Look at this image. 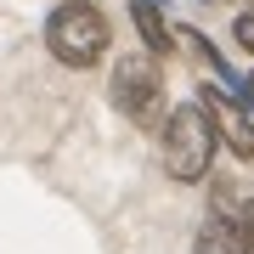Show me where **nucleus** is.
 Segmentation results:
<instances>
[{
  "label": "nucleus",
  "instance_id": "nucleus-7",
  "mask_svg": "<svg viewBox=\"0 0 254 254\" xmlns=\"http://www.w3.org/2000/svg\"><path fill=\"white\" fill-rule=\"evenodd\" d=\"M237 232H243V254H254V198L237 209Z\"/></svg>",
  "mask_w": 254,
  "mask_h": 254
},
{
  "label": "nucleus",
  "instance_id": "nucleus-8",
  "mask_svg": "<svg viewBox=\"0 0 254 254\" xmlns=\"http://www.w3.org/2000/svg\"><path fill=\"white\" fill-rule=\"evenodd\" d=\"M237 46L254 57V11H249V17H237Z\"/></svg>",
  "mask_w": 254,
  "mask_h": 254
},
{
  "label": "nucleus",
  "instance_id": "nucleus-9",
  "mask_svg": "<svg viewBox=\"0 0 254 254\" xmlns=\"http://www.w3.org/2000/svg\"><path fill=\"white\" fill-rule=\"evenodd\" d=\"M237 91H243V96H249V108H254V79H237Z\"/></svg>",
  "mask_w": 254,
  "mask_h": 254
},
{
  "label": "nucleus",
  "instance_id": "nucleus-5",
  "mask_svg": "<svg viewBox=\"0 0 254 254\" xmlns=\"http://www.w3.org/2000/svg\"><path fill=\"white\" fill-rule=\"evenodd\" d=\"M198 254H243V232H237V220L209 215L203 232H198Z\"/></svg>",
  "mask_w": 254,
  "mask_h": 254
},
{
  "label": "nucleus",
  "instance_id": "nucleus-3",
  "mask_svg": "<svg viewBox=\"0 0 254 254\" xmlns=\"http://www.w3.org/2000/svg\"><path fill=\"white\" fill-rule=\"evenodd\" d=\"M113 102H119V113H125L130 125H153V119L164 113V73H158V63L147 51L119 57V68H113Z\"/></svg>",
  "mask_w": 254,
  "mask_h": 254
},
{
  "label": "nucleus",
  "instance_id": "nucleus-1",
  "mask_svg": "<svg viewBox=\"0 0 254 254\" xmlns=\"http://www.w3.org/2000/svg\"><path fill=\"white\" fill-rule=\"evenodd\" d=\"M215 125L198 102H181L170 119H164V170L175 181H203L209 175V158H215Z\"/></svg>",
  "mask_w": 254,
  "mask_h": 254
},
{
  "label": "nucleus",
  "instance_id": "nucleus-2",
  "mask_svg": "<svg viewBox=\"0 0 254 254\" xmlns=\"http://www.w3.org/2000/svg\"><path fill=\"white\" fill-rule=\"evenodd\" d=\"M46 46L57 63L68 68H91L102 51H108V17L91 6V0H63V6L46 17Z\"/></svg>",
  "mask_w": 254,
  "mask_h": 254
},
{
  "label": "nucleus",
  "instance_id": "nucleus-4",
  "mask_svg": "<svg viewBox=\"0 0 254 254\" xmlns=\"http://www.w3.org/2000/svg\"><path fill=\"white\" fill-rule=\"evenodd\" d=\"M198 108L209 113V125H215V141H226L237 158H254V119L243 113V102H232L226 85L198 91Z\"/></svg>",
  "mask_w": 254,
  "mask_h": 254
},
{
  "label": "nucleus",
  "instance_id": "nucleus-6",
  "mask_svg": "<svg viewBox=\"0 0 254 254\" xmlns=\"http://www.w3.org/2000/svg\"><path fill=\"white\" fill-rule=\"evenodd\" d=\"M130 17H136L141 40H147V57H158L164 46H170V23H164V6H158V0H136Z\"/></svg>",
  "mask_w": 254,
  "mask_h": 254
}]
</instances>
